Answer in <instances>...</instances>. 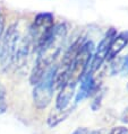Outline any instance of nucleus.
I'll return each instance as SVG.
<instances>
[{
	"label": "nucleus",
	"instance_id": "nucleus-3",
	"mask_svg": "<svg viewBox=\"0 0 128 134\" xmlns=\"http://www.w3.org/2000/svg\"><path fill=\"white\" fill-rule=\"evenodd\" d=\"M58 65H52L46 72V74L41 78V80L34 85L33 89V103L37 109H44L50 105L53 98L55 91V80L57 73Z\"/></svg>",
	"mask_w": 128,
	"mask_h": 134
},
{
	"label": "nucleus",
	"instance_id": "nucleus-10",
	"mask_svg": "<svg viewBox=\"0 0 128 134\" xmlns=\"http://www.w3.org/2000/svg\"><path fill=\"white\" fill-rule=\"evenodd\" d=\"M7 110V99H6V91L2 87H0V115Z\"/></svg>",
	"mask_w": 128,
	"mask_h": 134
},
{
	"label": "nucleus",
	"instance_id": "nucleus-4",
	"mask_svg": "<svg viewBox=\"0 0 128 134\" xmlns=\"http://www.w3.org/2000/svg\"><path fill=\"white\" fill-rule=\"evenodd\" d=\"M55 26V16L50 13H41L37 14L33 24L29 27L28 36L31 38V43L37 51L39 46L46 40V37L50 34Z\"/></svg>",
	"mask_w": 128,
	"mask_h": 134
},
{
	"label": "nucleus",
	"instance_id": "nucleus-8",
	"mask_svg": "<svg viewBox=\"0 0 128 134\" xmlns=\"http://www.w3.org/2000/svg\"><path fill=\"white\" fill-rule=\"evenodd\" d=\"M127 44H128V33L124 32L116 35L110 44V47H109L107 59L108 60H114L115 58L118 57L120 52L125 49Z\"/></svg>",
	"mask_w": 128,
	"mask_h": 134
},
{
	"label": "nucleus",
	"instance_id": "nucleus-6",
	"mask_svg": "<svg viewBox=\"0 0 128 134\" xmlns=\"http://www.w3.org/2000/svg\"><path fill=\"white\" fill-rule=\"evenodd\" d=\"M77 85L67 82L60 88V91L56 99V110H65L69 106L75 94V88Z\"/></svg>",
	"mask_w": 128,
	"mask_h": 134
},
{
	"label": "nucleus",
	"instance_id": "nucleus-2",
	"mask_svg": "<svg viewBox=\"0 0 128 134\" xmlns=\"http://www.w3.org/2000/svg\"><path fill=\"white\" fill-rule=\"evenodd\" d=\"M32 46L28 34L22 37L18 24L10 25L3 33L2 42L0 44V64L3 69L12 66H22L27 59Z\"/></svg>",
	"mask_w": 128,
	"mask_h": 134
},
{
	"label": "nucleus",
	"instance_id": "nucleus-16",
	"mask_svg": "<svg viewBox=\"0 0 128 134\" xmlns=\"http://www.w3.org/2000/svg\"><path fill=\"white\" fill-rule=\"evenodd\" d=\"M90 134H108V132H105L104 130H97V131H91Z\"/></svg>",
	"mask_w": 128,
	"mask_h": 134
},
{
	"label": "nucleus",
	"instance_id": "nucleus-17",
	"mask_svg": "<svg viewBox=\"0 0 128 134\" xmlns=\"http://www.w3.org/2000/svg\"><path fill=\"white\" fill-rule=\"evenodd\" d=\"M127 87H128V85H127Z\"/></svg>",
	"mask_w": 128,
	"mask_h": 134
},
{
	"label": "nucleus",
	"instance_id": "nucleus-15",
	"mask_svg": "<svg viewBox=\"0 0 128 134\" xmlns=\"http://www.w3.org/2000/svg\"><path fill=\"white\" fill-rule=\"evenodd\" d=\"M121 121L124 123H128V108H126L125 111L122 113V115H121Z\"/></svg>",
	"mask_w": 128,
	"mask_h": 134
},
{
	"label": "nucleus",
	"instance_id": "nucleus-12",
	"mask_svg": "<svg viewBox=\"0 0 128 134\" xmlns=\"http://www.w3.org/2000/svg\"><path fill=\"white\" fill-rule=\"evenodd\" d=\"M3 33H5V19H3L1 15V10H0V38L2 37Z\"/></svg>",
	"mask_w": 128,
	"mask_h": 134
},
{
	"label": "nucleus",
	"instance_id": "nucleus-7",
	"mask_svg": "<svg viewBox=\"0 0 128 134\" xmlns=\"http://www.w3.org/2000/svg\"><path fill=\"white\" fill-rule=\"evenodd\" d=\"M95 89H96V81L94 79L93 74L85 73L81 79V86L76 95V98H75V103L78 104L85 98H87L88 96L92 95V92L95 91Z\"/></svg>",
	"mask_w": 128,
	"mask_h": 134
},
{
	"label": "nucleus",
	"instance_id": "nucleus-14",
	"mask_svg": "<svg viewBox=\"0 0 128 134\" xmlns=\"http://www.w3.org/2000/svg\"><path fill=\"white\" fill-rule=\"evenodd\" d=\"M122 70L126 73H128V54L126 55V58L124 59V63H122Z\"/></svg>",
	"mask_w": 128,
	"mask_h": 134
},
{
	"label": "nucleus",
	"instance_id": "nucleus-9",
	"mask_svg": "<svg viewBox=\"0 0 128 134\" xmlns=\"http://www.w3.org/2000/svg\"><path fill=\"white\" fill-rule=\"evenodd\" d=\"M73 111V109H65V110H56L55 113H51V115L48 118V123L50 126H56L58 125L60 122L65 121V118L69 116V114Z\"/></svg>",
	"mask_w": 128,
	"mask_h": 134
},
{
	"label": "nucleus",
	"instance_id": "nucleus-5",
	"mask_svg": "<svg viewBox=\"0 0 128 134\" xmlns=\"http://www.w3.org/2000/svg\"><path fill=\"white\" fill-rule=\"evenodd\" d=\"M116 35H117L116 29L110 28L107 34L104 35L103 38L100 41L99 45L96 46V50L93 52L91 62H90V64H88V68H87L86 73L94 74V72H96L97 70L100 69V66L102 65V63L107 60L109 47H110V44H111L112 40H114V37Z\"/></svg>",
	"mask_w": 128,
	"mask_h": 134
},
{
	"label": "nucleus",
	"instance_id": "nucleus-11",
	"mask_svg": "<svg viewBox=\"0 0 128 134\" xmlns=\"http://www.w3.org/2000/svg\"><path fill=\"white\" fill-rule=\"evenodd\" d=\"M127 133H128V130L125 126H116V127H112L108 132V134H127Z\"/></svg>",
	"mask_w": 128,
	"mask_h": 134
},
{
	"label": "nucleus",
	"instance_id": "nucleus-13",
	"mask_svg": "<svg viewBox=\"0 0 128 134\" xmlns=\"http://www.w3.org/2000/svg\"><path fill=\"white\" fill-rule=\"evenodd\" d=\"M90 132L91 131H90L87 127H78V129L75 130L71 134H90Z\"/></svg>",
	"mask_w": 128,
	"mask_h": 134
},
{
	"label": "nucleus",
	"instance_id": "nucleus-1",
	"mask_svg": "<svg viewBox=\"0 0 128 134\" xmlns=\"http://www.w3.org/2000/svg\"><path fill=\"white\" fill-rule=\"evenodd\" d=\"M67 28L66 24L60 23L53 26L52 31L50 32L46 40L37 49V58L33 68L31 76H29V81L32 85H36L41 80L46 72L53 65L55 60L59 57L61 52L63 42L67 36Z\"/></svg>",
	"mask_w": 128,
	"mask_h": 134
}]
</instances>
